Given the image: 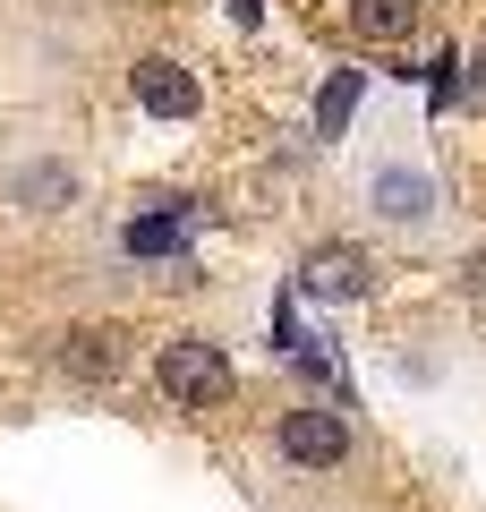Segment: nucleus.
I'll return each instance as SVG.
<instances>
[{"label":"nucleus","mask_w":486,"mask_h":512,"mask_svg":"<svg viewBox=\"0 0 486 512\" xmlns=\"http://www.w3.org/2000/svg\"><path fill=\"white\" fill-rule=\"evenodd\" d=\"M154 384H162L180 410H222L239 376H231V350H222V342L180 333V342H162V350H154Z\"/></svg>","instance_id":"nucleus-1"},{"label":"nucleus","mask_w":486,"mask_h":512,"mask_svg":"<svg viewBox=\"0 0 486 512\" xmlns=\"http://www.w3.org/2000/svg\"><path fill=\"white\" fill-rule=\"evenodd\" d=\"M273 444H282L290 470H342V461H350V419L333 402H299V410H282Z\"/></svg>","instance_id":"nucleus-2"},{"label":"nucleus","mask_w":486,"mask_h":512,"mask_svg":"<svg viewBox=\"0 0 486 512\" xmlns=\"http://www.w3.org/2000/svg\"><path fill=\"white\" fill-rule=\"evenodd\" d=\"M128 94H137V111H145V120H197V103H205V94H197V77H188L171 52H145L137 69H128Z\"/></svg>","instance_id":"nucleus-3"},{"label":"nucleus","mask_w":486,"mask_h":512,"mask_svg":"<svg viewBox=\"0 0 486 512\" xmlns=\"http://www.w3.org/2000/svg\"><path fill=\"white\" fill-rule=\"evenodd\" d=\"M367 282H376L367 274V248H350V239H324V248L299 256V291L307 299H342L350 308V299H367Z\"/></svg>","instance_id":"nucleus-4"},{"label":"nucleus","mask_w":486,"mask_h":512,"mask_svg":"<svg viewBox=\"0 0 486 512\" xmlns=\"http://www.w3.org/2000/svg\"><path fill=\"white\" fill-rule=\"evenodd\" d=\"M60 367H69L77 384H111L128 367V333L120 325H77L69 342H60Z\"/></svg>","instance_id":"nucleus-5"},{"label":"nucleus","mask_w":486,"mask_h":512,"mask_svg":"<svg viewBox=\"0 0 486 512\" xmlns=\"http://www.w3.org/2000/svg\"><path fill=\"white\" fill-rule=\"evenodd\" d=\"M427 205H435L427 171H410V163L376 171V214H393V222H427Z\"/></svg>","instance_id":"nucleus-6"},{"label":"nucleus","mask_w":486,"mask_h":512,"mask_svg":"<svg viewBox=\"0 0 486 512\" xmlns=\"http://www.w3.org/2000/svg\"><path fill=\"white\" fill-rule=\"evenodd\" d=\"M359 94H367V69H333V77H324V94H316V146H333V137L350 128Z\"/></svg>","instance_id":"nucleus-7"},{"label":"nucleus","mask_w":486,"mask_h":512,"mask_svg":"<svg viewBox=\"0 0 486 512\" xmlns=\"http://www.w3.org/2000/svg\"><path fill=\"white\" fill-rule=\"evenodd\" d=\"M418 26V0H350V35L359 43H401Z\"/></svg>","instance_id":"nucleus-8"},{"label":"nucleus","mask_w":486,"mask_h":512,"mask_svg":"<svg viewBox=\"0 0 486 512\" xmlns=\"http://www.w3.org/2000/svg\"><path fill=\"white\" fill-rule=\"evenodd\" d=\"M180 248H188V214H180V205L128 222V256H180Z\"/></svg>","instance_id":"nucleus-9"},{"label":"nucleus","mask_w":486,"mask_h":512,"mask_svg":"<svg viewBox=\"0 0 486 512\" xmlns=\"http://www.w3.org/2000/svg\"><path fill=\"white\" fill-rule=\"evenodd\" d=\"M69 171L60 163H43V171H18V197H35V214H60V205H69Z\"/></svg>","instance_id":"nucleus-10"},{"label":"nucleus","mask_w":486,"mask_h":512,"mask_svg":"<svg viewBox=\"0 0 486 512\" xmlns=\"http://www.w3.org/2000/svg\"><path fill=\"white\" fill-rule=\"evenodd\" d=\"M231 18H239V26H256V18H265V0H231Z\"/></svg>","instance_id":"nucleus-11"},{"label":"nucleus","mask_w":486,"mask_h":512,"mask_svg":"<svg viewBox=\"0 0 486 512\" xmlns=\"http://www.w3.org/2000/svg\"><path fill=\"white\" fill-rule=\"evenodd\" d=\"M469 94H478V103H486V52L469 60Z\"/></svg>","instance_id":"nucleus-12"}]
</instances>
